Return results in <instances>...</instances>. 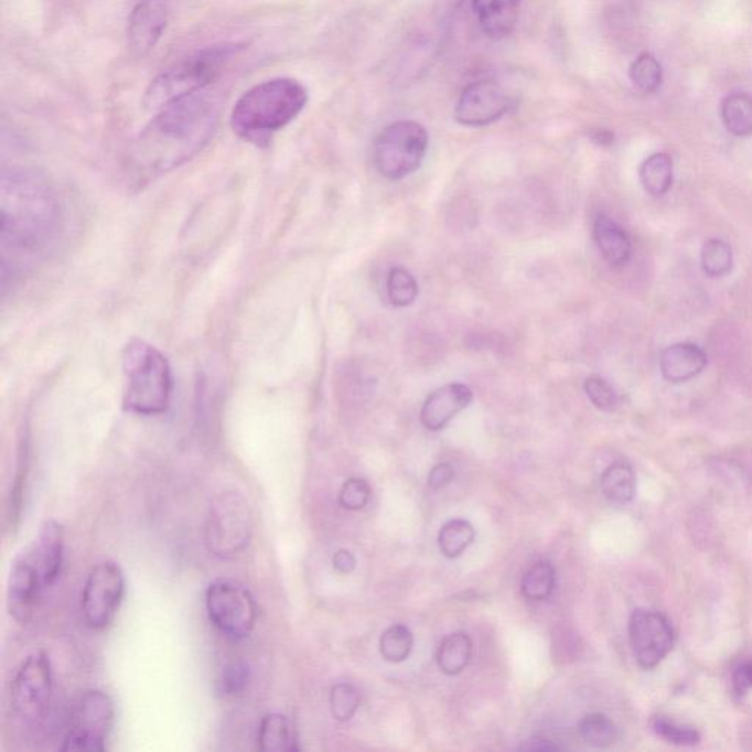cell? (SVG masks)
I'll return each mask as SVG.
<instances>
[{"mask_svg": "<svg viewBox=\"0 0 752 752\" xmlns=\"http://www.w3.org/2000/svg\"><path fill=\"white\" fill-rule=\"evenodd\" d=\"M707 366V355L692 343L672 344L660 356V370L667 383L680 384L696 378Z\"/></svg>", "mask_w": 752, "mask_h": 752, "instance_id": "ac0fdd59", "label": "cell"}, {"mask_svg": "<svg viewBox=\"0 0 752 752\" xmlns=\"http://www.w3.org/2000/svg\"><path fill=\"white\" fill-rule=\"evenodd\" d=\"M640 180L653 197L665 196L674 184V162L667 153H654L640 168Z\"/></svg>", "mask_w": 752, "mask_h": 752, "instance_id": "603a6c76", "label": "cell"}, {"mask_svg": "<svg viewBox=\"0 0 752 752\" xmlns=\"http://www.w3.org/2000/svg\"><path fill=\"white\" fill-rule=\"evenodd\" d=\"M115 723V707L108 694L88 691L75 707L73 728L62 751L104 752Z\"/></svg>", "mask_w": 752, "mask_h": 752, "instance_id": "30bf717a", "label": "cell"}, {"mask_svg": "<svg viewBox=\"0 0 752 752\" xmlns=\"http://www.w3.org/2000/svg\"><path fill=\"white\" fill-rule=\"evenodd\" d=\"M630 643L638 666L652 670L669 656L675 634L662 613L640 609L630 619Z\"/></svg>", "mask_w": 752, "mask_h": 752, "instance_id": "7c38bea8", "label": "cell"}, {"mask_svg": "<svg viewBox=\"0 0 752 752\" xmlns=\"http://www.w3.org/2000/svg\"><path fill=\"white\" fill-rule=\"evenodd\" d=\"M170 20L168 0H140L128 17V47L136 56L152 52L165 33Z\"/></svg>", "mask_w": 752, "mask_h": 752, "instance_id": "5bb4252c", "label": "cell"}, {"mask_svg": "<svg viewBox=\"0 0 752 752\" xmlns=\"http://www.w3.org/2000/svg\"><path fill=\"white\" fill-rule=\"evenodd\" d=\"M359 694H357L356 688L352 687V685L339 684L331 691V713H333L334 719L339 720V722L351 720L356 715L357 709H359Z\"/></svg>", "mask_w": 752, "mask_h": 752, "instance_id": "e575fe53", "label": "cell"}, {"mask_svg": "<svg viewBox=\"0 0 752 752\" xmlns=\"http://www.w3.org/2000/svg\"><path fill=\"white\" fill-rule=\"evenodd\" d=\"M733 267L732 247L719 238H710L702 246L701 268L706 276L720 278L728 276Z\"/></svg>", "mask_w": 752, "mask_h": 752, "instance_id": "83f0119b", "label": "cell"}, {"mask_svg": "<svg viewBox=\"0 0 752 752\" xmlns=\"http://www.w3.org/2000/svg\"><path fill=\"white\" fill-rule=\"evenodd\" d=\"M258 749L264 752L298 751L293 728L286 716L271 713L265 716L258 732Z\"/></svg>", "mask_w": 752, "mask_h": 752, "instance_id": "44dd1931", "label": "cell"}, {"mask_svg": "<svg viewBox=\"0 0 752 752\" xmlns=\"http://www.w3.org/2000/svg\"><path fill=\"white\" fill-rule=\"evenodd\" d=\"M333 565L337 572L351 573L356 568V559L351 551L340 550L333 557Z\"/></svg>", "mask_w": 752, "mask_h": 752, "instance_id": "ab89813d", "label": "cell"}, {"mask_svg": "<svg viewBox=\"0 0 752 752\" xmlns=\"http://www.w3.org/2000/svg\"><path fill=\"white\" fill-rule=\"evenodd\" d=\"M61 206L56 194L33 171L2 174V271L20 272L56 238Z\"/></svg>", "mask_w": 752, "mask_h": 752, "instance_id": "6da1fadb", "label": "cell"}, {"mask_svg": "<svg viewBox=\"0 0 752 752\" xmlns=\"http://www.w3.org/2000/svg\"><path fill=\"white\" fill-rule=\"evenodd\" d=\"M126 378L123 407L131 413H165L172 396V373L166 357L143 340L135 339L122 352Z\"/></svg>", "mask_w": 752, "mask_h": 752, "instance_id": "5b68a950", "label": "cell"}, {"mask_svg": "<svg viewBox=\"0 0 752 752\" xmlns=\"http://www.w3.org/2000/svg\"><path fill=\"white\" fill-rule=\"evenodd\" d=\"M249 680L250 669L246 663H229L216 679V694L225 698L240 696L249 685Z\"/></svg>", "mask_w": 752, "mask_h": 752, "instance_id": "836d02e7", "label": "cell"}, {"mask_svg": "<svg viewBox=\"0 0 752 752\" xmlns=\"http://www.w3.org/2000/svg\"><path fill=\"white\" fill-rule=\"evenodd\" d=\"M591 139L600 146H612L614 143L613 132L604 130V128H597V130L592 131Z\"/></svg>", "mask_w": 752, "mask_h": 752, "instance_id": "b9f144b4", "label": "cell"}, {"mask_svg": "<svg viewBox=\"0 0 752 752\" xmlns=\"http://www.w3.org/2000/svg\"><path fill=\"white\" fill-rule=\"evenodd\" d=\"M473 653L472 640L464 632L445 636L438 647L437 663L442 674L454 676L466 669Z\"/></svg>", "mask_w": 752, "mask_h": 752, "instance_id": "7402d4cb", "label": "cell"}, {"mask_svg": "<svg viewBox=\"0 0 752 752\" xmlns=\"http://www.w3.org/2000/svg\"><path fill=\"white\" fill-rule=\"evenodd\" d=\"M594 240L605 262L614 268L630 262L631 238L625 229L608 215H599L594 223Z\"/></svg>", "mask_w": 752, "mask_h": 752, "instance_id": "ffe728a7", "label": "cell"}, {"mask_svg": "<svg viewBox=\"0 0 752 752\" xmlns=\"http://www.w3.org/2000/svg\"><path fill=\"white\" fill-rule=\"evenodd\" d=\"M44 587L42 574L33 557L18 556L8 579V610L18 623H29L37 608L40 591Z\"/></svg>", "mask_w": 752, "mask_h": 752, "instance_id": "9a60e30c", "label": "cell"}, {"mask_svg": "<svg viewBox=\"0 0 752 752\" xmlns=\"http://www.w3.org/2000/svg\"><path fill=\"white\" fill-rule=\"evenodd\" d=\"M475 539V529L468 520L454 519L447 522L438 535V546L447 559L462 556Z\"/></svg>", "mask_w": 752, "mask_h": 752, "instance_id": "4316f807", "label": "cell"}, {"mask_svg": "<svg viewBox=\"0 0 752 752\" xmlns=\"http://www.w3.org/2000/svg\"><path fill=\"white\" fill-rule=\"evenodd\" d=\"M522 594L530 601H544L556 588V569L550 561H537L522 578Z\"/></svg>", "mask_w": 752, "mask_h": 752, "instance_id": "484cf974", "label": "cell"}, {"mask_svg": "<svg viewBox=\"0 0 752 752\" xmlns=\"http://www.w3.org/2000/svg\"><path fill=\"white\" fill-rule=\"evenodd\" d=\"M245 49V43H221L176 62L150 83L144 95L146 106L158 110L171 101L206 90L223 77Z\"/></svg>", "mask_w": 752, "mask_h": 752, "instance_id": "277c9868", "label": "cell"}, {"mask_svg": "<svg viewBox=\"0 0 752 752\" xmlns=\"http://www.w3.org/2000/svg\"><path fill=\"white\" fill-rule=\"evenodd\" d=\"M254 519L249 503L236 491L216 495L206 520V546L211 555L228 560L250 544Z\"/></svg>", "mask_w": 752, "mask_h": 752, "instance_id": "52a82bcc", "label": "cell"}, {"mask_svg": "<svg viewBox=\"0 0 752 752\" xmlns=\"http://www.w3.org/2000/svg\"><path fill=\"white\" fill-rule=\"evenodd\" d=\"M522 0H472L482 31L490 39L502 40L515 31Z\"/></svg>", "mask_w": 752, "mask_h": 752, "instance_id": "d6986e66", "label": "cell"}, {"mask_svg": "<svg viewBox=\"0 0 752 752\" xmlns=\"http://www.w3.org/2000/svg\"><path fill=\"white\" fill-rule=\"evenodd\" d=\"M413 648V635L409 627L394 625L380 636L379 652L389 663H401L410 656Z\"/></svg>", "mask_w": 752, "mask_h": 752, "instance_id": "f546056e", "label": "cell"}, {"mask_svg": "<svg viewBox=\"0 0 752 752\" xmlns=\"http://www.w3.org/2000/svg\"><path fill=\"white\" fill-rule=\"evenodd\" d=\"M724 127L731 135L749 137L752 135V96L749 93H733L724 97L722 104Z\"/></svg>", "mask_w": 752, "mask_h": 752, "instance_id": "d4e9b609", "label": "cell"}, {"mask_svg": "<svg viewBox=\"0 0 752 752\" xmlns=\"http://www.w3.org/2000/svg\"><path fill=\"white\" fill-rule=\"evenodd\" d=\"M579 733L586 744L594 749H608L617 738V729L605 715L591 713L579 723Z\"/></svg>", "mask_w": 752, "mask_h": 752, "instance_id": "f1b7e54d", "label": "cell"}, {"mask_svg": "<svg viewBox=\"0 0 752 752\" xmlns=\"http://www.w3.org/2000/svg\"><path fill=\"white\" fill-rule=\"evenodd\" d=\"M388 299L396 308H409L418 299L419 287L405 268H393L387 278Z\"/></svg>", "mask_w": 752, "mask_h": 752, "instance_id": "4dcf8cb0", "label": "cell"}, {"mask_svg": "<svg viewBox=\"0 0 752 752\" xmlns=\"http://www.w3.org/2000/svg\"><path fill=\"white\" fill-rule=\"evenodd\" d=\"M207 616L229 640H245L255 630L258 608L251 592L240 583L218 579L206 590Z\"/></svg>", "mask_w": 752, "mask_h": 752, "instance_id": "ba28073f", "label": "cell"}, {"mask_svg": "<svg viewBox=\"0 0 752 752\" xmlns=\"http://www.w3.org/2000/svg\"><path fill=\"white\" fill-rule=\"evenodd\" d=\"M370 498V488L368 482L364 480H357V477H352L346 484L343 485L342 491H340V504L347 511H361L366 504H368Z\"/></svg>", "mask_w": 752, "mask_h": 752, "instance_id": "8d00e7d4", "label": "cell"}, {"mask_svg": "<svg viewBox=\"0 0 752 752\" xmlns=\"http://www.w3.org/2000/svg\"><path fill=\"white\" fill-rule=\"evenodd\" d=\"M586 393L592 405L603 411L616 409L619 398L616 391L608 380L601 376L592 375L586 380Z\"/></svg>", "mask_w": 752, "mask_h": 752, "instance_id": "d590c367", "label": "cell"}, {"mask_svg": "<svg viewBox=\"0 0 752 752\" xmlns=\"http://www.w3.org/2000/svg\"><path fill=\"white\" fill-rule=\"evenodd\" d=\"M126 594V578L115 561L97 563L88 573L82 595L84 621L92 630H105L117 617Z\"/></svg>", "mask_w": 752, "mask_h": 752, "instance_id": "8fae6325", "label": "cell"}, {"mask_svg": "<svg viewBox=\"0 0 752 752\" xmlns=\"http://www.w3.org/2000/svg\"><path fill=\"white\" fill-rule=\"evenodd\" d=\"M309 100L298 79L280 77L256 84L234 105L232 128L240 139L262 144L293 122Z\"/></svg>", "mask_w": 752, "mask_h": 752, "instance_id": "3957f363", "label": "cell"}, {"mask_svg": "<svg viewBox=\"0 0 752 752\" xmlns=\"http://www.w3.org/2000/svg\"><path fill=\"white\" fill-rule=\"evenodd\" d=\"M601 490L609 502L627 504L635 498L636 476L630 464L617 462L605 469L601 476Z\"/></svg>", "mask_w": 752, "mask_h": 752, "instance_id": "cb8c5ba5", "label": "cell"}, {"mask_svg": "<svg viewBox=\"0 0 752 752\" xmlns=\"http://www.w3.org/2000/svg\"><path fill=\"white\" fill-rule=\"evenodd\" d=\"M453 477L454 471L449 463L437 464L431 473H429L428 485L431 486L432 490H441L449 485L450 482L453 481Z\"/></svg>", "mask_w": 752, "mask_h": 752, "instance_id": "f35d334b", "label": "cell"}, {"mask_svg": "<svg viewBox=\"0 0 752 752\" xmlns=\"http://www.w3.org/2000/svg\"><path fill=\"white\" fill-rule=\"evenodd\" d=\"M733 689L738 696H745L752 689V662L741 663L732 675Z\"/></svg>", "mask_w": 752, "mask_h": 752, "instance_id": "74e56055", "label": "cell"}, {"mask_svg": "<svg viewBox=\"0 0 752 752\" xmlns=\"http://www.w3.org/2000/svg\"><path fill=\"white\" fill-rule=\"evenodd\" d=\"M428 144V131L422 123H389L374 141L373 159L376 171L389 181L406 179L422 165Z\"/></svg>", "mask_w": 752, "mask_h": 752, "instance_id": "8992f818", "label": "cell"}, {"mask_svg": "<svg viewBox=\"0 0 752 752\" xmlns=\"http://www.w3.org/2000/svg\"><path fill=\"white\" fill-rule=\"evenodd\" d=\"M630 75L632 83L647 95L657 92L662 86L663 68L652 53H641L631 65Z\"/></svg>", "mask_w": 752, "mask_h": 752, "instance_id": "1f68e13d", "label": "cell"}, {"mask_svg": "<svg viewBox=\"0 0 752 752\" xmlns=\"http://www.w3.org/2000/svg\"><path fill=\"white\" fill-rule=\"evenodd\" d=\"M33 559L42 574L44 587H51L60 578L64 563V528L49 519L40 528Z\"/></svg>", "mask_w": 752, "mask_h": 752, "instance_id": "e0dca14e", "label": "cell"}, {"mask_svg": "<svg viewBox=\"0 0 752 752\" xmlns=\"http://www.w3.org/2000/svg\"><path fill=\"white\" fill-rule=\"evenodd\" d=\"M218 117V105L206 90L158 109L137 140V166L143 174L158 175L183 165L210 143Z\"/></svg>", "mask_w": 752, "mask_h": 752, "instance_id": "7a4b0ae2", "label": "cell"}, {"mask_svg": "<svg viewBox=\"0 0 752 752\" xmlns=\"http://www.w3.org/2000/svg\"><path fill=\"white\" fill-rule=\"evenodd\" d=\"M652 728L658 738L678 746H694L701 740L700 733L696 729L676 723L665 716H656L652 720Z\"/></svg>", "mask_w": 752, "mask_h": 752, "instance_id": "d6a6232c", "label": "cell"}, {"mask_svg": "<svg viewBox=\"0 0 752 752\" xmlns=\"http://www.w3.org/2000/svg\"><path fill=\"white\" fill-rule=\"evenodd\" d=\"M472 401L473 393L468 385L460 383L444 385L429 394L425 400L420 410V422L429 431H440Z\"/></svg>", "mask_w": 752, "mask_h": 752, "instance_id": "2e32d148", "label": "cell"}, {"mask_svg": "<svg viewBox=\"0 0 752 752\" xmlns=\"http://www.w3.org/2000/svg\"><path fill=\"white\" fill-rule=\"evenodd\" d=\"M512 96L494 79L469 84L454 108L455 121L464 127H486L497 122L512 108Z\"/></svg>", "mask_w": 752, "mask_h": 752, "instance_id": "4fadbf2b", "label": "cell"}, {"mask_svg": "<svg viewBox=\"0 0 752 752\" xmlns=\"http://www.w3.org/2000/svg\"><path fill=\"white\" fill-rule=\"evenodd\" d=\"M520 750L526 751H557L560 750L559 745L552 744L551 741L542 740V738H534L529 740L525 745L520 746Z\"/></svg>", "mask_w": 752, "mask_h": 752, "instance_id": "60d3db41", "label": "cell"}, {"mask_svg": "<svg viewBox=\"0 0 752 752\" xmlns=\"http://www.w3.org/2000/svg\"><path fill=\"white\" fill-rule=\"evenodd\" d=\"M53 694L52 667L49 657L34 653L26 657L11 684L13 713L34 724L43 720L51 706Z\"/></svg>", "mask_w": 752, "mask_h": 752, "instance_id": "9c48e42d", "label": "cell"}]
</instances>
